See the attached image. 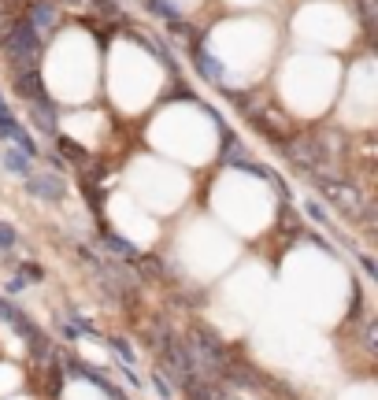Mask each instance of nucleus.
<instances>
[{"mask_svg":"<svg viewBox=\"0 0 378 400\" xmlns=\"http://www.w3.org/2000/svg\"><path fill=\"white\" fill-rule=\"evenodd\" d=\"M193 63L201 67V74L208 82H223V63H219L212 53H208L204 45H193Z\"/></svg>","mask_w":378,"mask_h":400,"instance_id":"nucleus-7","label":"nucleus"},{"mask_svg":"<svg viewBox=\"0 0 378 400\" xmlns=\"http://www.w3.org/2000/svg\"><path fill=\"white\" fill-rule=\"evenodd\" d=\"M19 130H22V123H19L15 115L8 111V104H4V108H0V141H15Z\"/></svg>","mask_w":378,"mask_h":400,"instance_id":"nucleus-14","label":"nucleus"},{"mask_svg":"<svg viewBox=\"0 0 378 400\" xmlns=\"http://www.w3.org/2000/svg\"><path fill=\"white\" fill-rule=\"evenodd\" d=\"M0 108H4V97H0Z\"/></svg>","mask_w":378,"mask_h":400,"instance_id":"nucleus-24","label":"nucleus"},{"mask_svg":"<svg viewBox=\"0 0 378 400\" xmlns=\"http://www.w3.org/2000/svg\"><path fill=\"white\" fill-rule=\"evenodd\" d=\"M149 8H152L160 19H171V22L182 15V11H178V0H149Z\"/></svg>","mask_w":378,"mask_h":400,"instance_id":"nucleus-15","label":"nucleus"},{"mask_svg":"<svg viewBox=\"0 0 378 400\" xmlns=\"http://www.w3.org/2000/svg\"><path fill=\"white\" fill-rule=\"evenodd\" d=\"M4 48L15 63H34L37 53H41V34L30 27V19H19V22H11V30L4 37Z\"/></svg>","mask_w":378,"mask_h":400,"instance_id":"nucleus-2","label":"nucleus"},{"mask_svg":"<svg viewBox=\"0 0 378 400\" xmlns=\"http://www.w3.org/2000/svg\"><path fill=\"white\" fill-rule=\"evenodd\" d=\"M26 193L37 197V200H63L67 186H63V178H56L48 171V174H30V178H26Z\"/></svg>","mask_w":378,"mask_h":400,"instance_id":"nucleus-5","label":"nucleus"},{"mask_svg":"<svg viewBox=\"0 0 378 400\" xmlns=\"http://www.w3.org/2000/svg\"><path fill=\"white\" fill-rule=\"evenodd\" d=\"M304 208H308V215H311V219H316V223H330V219H327V212H323V208H319V200H308V204H304Z\"/></svg>","mask_w":378,"mask_h":400,"instance_id":"nucleus-19","label":"nucleus"},{"mask_svg":"<svg viewBox=\"0 0 378 400\" xmlns=\"http://www.w3.org/2000/svg\"><path fill=\"white\" fill-rule=\"evenodd\" d=\"M19 244V234H15V226H8V223H0V252H8V249H15Z\"/></svg>","mask_w":378,"mask_h":400,"instance_id":"nucleus-16","label":"nucleus"},{"mask_svg":"<svg viewBox=\"0 0 378 400\" xmlns=\"http://www.w3.org/2000/svg\"><path fill=\"white\" fill-rule=\"evenodd\" d=\"M56 145H60V152H63V156H67L71 163H78V167H86V163H89V152H86L82 145H74L71 137H56Z\"/></svg>","mask_w":378,"mask_h":400,"instance_id":"nucleus-13","label":"nucleus"},{"mask_svg":"<svg viewBox=\"0 0 378 400\" xmlns=\"http://www.w3.org/2000/svg\"><path fill=\"white\" fill-rule=\"evenodd\" d=\"M30 27L34 30H52V27H56V8H52V4H37L34 15H30Z\"/></svg>","mask_w":378,"mask_h":400,"instance_id":"nucleus-12","label":"nucleus"},{"mask_svg":"<svg viewBox=\"0 0 378 400\" xmlns=\"http://www.w3.org/2000/svg\"><path fill=\"white\" fill-rule=\"evenodd\" d=\"M22 289H26L22 278H11V282H8V293H22Z\"/></svg>","mask_w":378,"mask_h":400,"instance_id":"nucleus-23","label":"nucleus"},{"mask_svg":"<svg viewBox=\"0 0 378 400\" xmlns=\"http://www.w3.org/2000/svg\"><path fill=\"white\" fill-rule=\"evenodd\" d=\"M108 345L115 348V352H119V359H123V364H126V367H134V348H130V345H126L123 338H112Z\"/></svg>","mask_w":378,"mask_h":400,"instance_id":"nucleus-17","label":"nucleus"},{"mask_svg":"<svg viewBox=\"0 0 378 400\" xmlns=\"http://www.w3.org/2000/svg\"><path fill=\"white\" fill-rule=\"evenodd\" d=\"M15 67H19V71H15V89H19L22 100H30V104H34V100L48 97L45 85H41V74H37L34 63H15Z\"/></svg>","mask_w":378,"mask_h":400,"instance_id":"nucleus-6","label":"nucleus"},{"mask_svg":"<svg viewBox=\"0 0 378 400\" xmlns=\"http://www.w3.org/2000/svg\"><path fill=\"white\" fill-rule=\"evenodd\" d=\"M316 178H319V189L327 193V197H330L342 212H349V215H360V212H363V204H360V197H356L353 186L337 182V178H330V174H316Z\"/></svg>","mask_w":378,"mask_h":400,"instance_id":"nucleus-4","label":"nucleus"},{"mask_svg":"<svg viewBox=\"0 0 378 400\" xmlns=\"http://www.w3.org/2000/svg\"><path fill=\"white\" fill-rule=\"evenodd\" d=\"M360 263H363V270H367V278H378V267H374L371 256H360Z\"/></svg>","mask_w":378,"mask_h":400,"instance_id":"nucleus-20","label":"nucleus"},{"mask_svg":"<svg viewBox=\"0 0 378 400\" xmlns=\"http://www.w3.org/2000/svg\"><path fill=\"white\" fill-rule=\"evenodd\" d=\"M4 167L11 174H22V178H30L34 171H30V156H26V152H19V149H8L4 152Z\"/></svg>","mask_w":378,"mask_h":400,"instance_id":"nucleus-11","label":"nucleus"},{"mask_svg":"<svg viewBox=\"0 0 378 400\" xmlns=\"http://www.w3.org/2000/svg\"><path fill=\"white\" fill-rule=\"evenodd\" d=\"M156 393H160V396H171V385H167L163 374H156Z\"/></svg>","mask_w":378,"mask_h":400,"instance_id":"nucleus-21","label":"nucleus"},{"mask_svg":"<svg viewBox=\"0 0 378 400\" xmlns=\"http://www.w3.org/2000/svg\"><path fill=\"white\" fill-rule=\"evenodd\" d=\"M160 338H163V341H156V345H160L163 364H167V371L175 374V382H182V385H186V382H193V378H197V367H193L189 348L182 345V341L175 338V333H160Z\"/></svg>","mask_w":378,"mask_h":400,"instance_id":"nucleus-3","label":"nucleus"},{"mask_svg":"<svg viewBox=\"0 0 378 400\" xmlns=\"http://www.w3.org/2000/svg\"><path fill=\"white\" fill-rule=\"evenodd\" d=\"M104 396H108V400H126V393L115 389V385H108V389H104Z\"/></svg>","mask_w":378,"mask_h":400,"instance_id":"nucleus-22","label":"nucleus"},{"mask_svg":"<svg viewBox=\"0 0 378 400\" xmlns=\"http://www.w3.org/2000/svg\"><path fill=\"white\" fill-rule=\"evenodd\" d=\"M67 371L74 374V378H86V382H93L97 389H108V378H104V374L97 371V367H89V364H82V359H67Z\"/></svg>","mask_w":378,"mask_h":400,"instance_id":"nucleus-9","label":"nucleus"},{"mask_svg":"<svg viewBox=\"0 0 378 400\" xmlns=\"http://www.w3.org/2000/svg\"><path fill=\"white\" fill-rule=\"evenodd\" d=\"M19 278H22V282H41L45 270L37 267V263H22V267H19Z\"/></svg>","mask_w":378,"mask_h":400,"instance_id":"nucleus-18","label":"nucleus"},{"mask_svg":"<svg viewBox=\"0 0 378 400\" xmlns=\"http://www.w3.org/2000/svg\"><path fill=\"white\" fill-rule=\"evenodd\" d=\"M189 356H193V367H204V371H219V367H223L227 364V348H223V341H219L215 338V333H208V330H193L189 333Z\"/></svg>","mask_w":378,"mask_h":400,"instance_id":"nucleus-1","label":"nucleus"},{"mask_svg":"<svg viewBox=\"0 0 378 400\" xmlns=\"http://www.w3.org/2000/svg\"><path fill=\"white\" fill-rule=\"evenodd\" d=\"M104 252H115V256H123V260H137V249L119 234H104Z\"/></svg>","mask_w":378,"mask_h":400,"instance_id":"nucleus-10","label":"nucleus"},{"mask_svg":"<svg viewBox=\"0 0 378 400\" xmlns=\"http://www.w3.org/2000/svg\"><path fill=\"white\" fill-rule=\"evenodd\" d=\"M186 400H227V393H223V385H215L212 378H193V382H186Z\"/></svg>","mask_w":378,"mask_h":400,"instance_id":"nucleus-8","label":"nucleus"}]
</instances>
